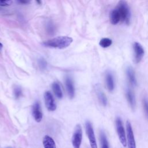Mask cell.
<instances>
[{
	"mask_svg": "<svg viewBox=\"0 0 148 148\" xmlns=\"http://www.w3.org/2000/svg\"><path fill=\"white\" fill-rule=\"evenodd\" d=\"M72 41V38L69 36H61L46 40L43 42V45L48 47L62 49L68 47Z\"/></svg>",
	"mask_w": 148,
	"mask_h": 148,
	"instance_id": "obj_1",
	"label": "cell"
},
{
	"mask_svg": "<svg viewBox=\"0 0 148 148\" xmlns=\"http://www.w3.org/2000/svg\"><path fill=\"white\" fill-rule=\"evenodd\" d=\"M120 14V21L128 23L130 20V11L129 7L124 0H120L116 9Z\"/></svg>",
	"mask_w": 148,
	"mask_h": 148,
	"instance_id": "obj_2",
	"label": "cell"
},
{
	"mask_svg": "<svg viewBox=\"0 0 148 148\" xmlns=\"http://www.w3.org/2000/svg\"><path fill=\"white\" fill-rule=\"evenodd\" d=\"M116 128L117 134L119 136V139L123 145V146L125 147L127 146V138L125 136V130L123 124L121 119L120 117H117L116 119Z\"/></svg>",
	"mask_w": 148,
	"mask_h": 148,
	"instance_id": "obj_3",
	"label": "cell"
},
{
	"mask_svg": "<svg viewBox=\"0 0 148 148\" xmlns=\"http://www.w3.org/2000/svg\"><path fill=\"white\" fill-rule=\"evenodd\" d=\"M82 140V129L80 124L76 125L72 137V143L73 148H80Z\"/></svg>",
	"mask_w": 148,
	"mask_h": 148,
	"instance_id": "obj_4",
	"label": "cell"
},
{
	"mask_svg": "<svg viewBox=\"0 0 148 148\" xmlns=\"http://www.w3.org/2000/svg\"><path fill=\"white\" fill-rule=\"evenodd\" d=\"M85 125H86V134H87V137L89 139L91 147V148H98L94 130H93L91 123L90 121H86Z\"/></svg>",
	"mask_w": 148,
	"mask_h": 148,
	"instance_id": "obj_5",
	"label": "cell"
},
{
	"mask_svg": "<svg viewBox=\"0 0 148 148\" xmlns=\"http://www.w3.org/2000/svg\"><path fill=\"white\" fill-rule=\"evenodd\" d=\"M126 130H127V144L128 148H136V143L135 138L132 128L131 124L130 121H127L126 123Z\"/></svg>",
	"mask_w": 148,
	"mask_h": 148,
	"instance_id": "obj_6",
	"label": "cell"
},
{
	"mask_svg": "<svg viewBox=\"0 0 148 148\" xmlns=\"http://www.w3.org/2000/svg\"><path fill=\"white\" fill-rule=\"evenodd\" d=\"M44 99L45 105L47 110L51 112L54 111L57 108V105L53 95L50 91H47L45 92Z\"/></svg>",
	"mask_w": 148,
	"mask_h": 148,
	"instance_id": "obj_7",
	"label": "cell"
},
{
	"mask_svg": "<svg viewBox=\"0 0 148 148\" xmlns=\"http://www.w3.org/2000/svg\"><path fill=\"white\" fill-rule=\"evenodd\" d=\"M134 51V61L136 63L139 62L144 55V49L141 45L138 42H135L133 46Z\"/></svg>",
	"mask_w": 148,
	"mask_h": 148,
	"instance_id": "obj_8",
	"label": "cell"
},
{
	"mask_svg": "<svg viewBox=\"0 0 148 148\" xmlns=\"http://www.w3.org/2000/svg\"><path fill=\"white\" fill-rule=\"evenodd\" d=\"M32 114L36 122L39 123L41 121L42 119L43 114L40 109V103L38 101L35 102V103L33 105V106L32 108Z\"/></svg>",
	"mask_w": 148,
	"mask_h": 148,
	"instance_id": "obj_9",
	"label": "cell"
},
{
	"mask_svg": "<svg viewBox=\"0 0 148 148\" xmlns=\"http://www.w3.org/2000/svg\"><path fill=\"white\" fill-rule=\"evenodd\" d=\"M65 86L69 98H73L75 95V88L73 82L69 76H67L65 79Z\"/></svg>",
	"mask_w": 148,
	"mask_h": 148,
	"instance_id": "obj_10",
	"label": "cell"
},
{
	"mask_svg": "<svg viewBox=\"0 0 148 148\" xmlns=\"http://www.w3.org/2000/svg\"><path fill=\"white\" fill-rule=\"evenodd\" d=\"M126 74L129 83L132 86H135L137 84V82L135 75L134 71L131 66H128L126 70Z\"/></svg>",
	"mask_w": 148,
	"mask_h": 148,
	"instance_id": "obj_11",
	"label": "cell"
},
{
	"mask_svg": "<svg viewBox=\"0 0 148 148\" xmlns=\"http://www.w3.org/2000/svg\"><path fill=\"white\" fill-rule=\"evenodd\" d=\"M105 82L108 90L110 91H112L114 88L115 85L113 76L112 74V73L109 72H108L106 73L105 76Z\"/></svg>",
	"mask_w": 148,
	"mask_h": 148,
	"instance_id": "obj_12",
	"label": "cell"
},
{
	"mask_svg": "<svg viewBox=\"0 0 148 148\" xmlns=\"http://www.w3.org/2000/svg\"><path fill=\"white\" fill-rule=\"evenodd\" d=\"M43 145L45 148H56V145L52 138L45 135L43 138Z\"/></svg>",
	"mask_w": 148,
	"mask_h": 148,
	"instance_id": "obj_13",
	"label": "cell"
},
{
	"mask_svg": "<svg viewBox=\"0 0 148 148\" xmlns=\"http://www.w3.org/2000/svg\"><path fill=\"white\" fill-rule=\"evenodd\" d=\"M125 96L130 105L132 108H134L135 106V97L133 91L130 88H127L125 91Z\"/></svg>",
	"mask_w": 148,
	"mask_h": 148,
	"instance_id": "obj_14",
	"label": "cell"
},
{
	"mask_svg": "<svg viewBox=\"0 0 148 148\" xmlns=\"http://www.w3.org/2000/svg\"><path fill=\"white\" fill-rule=\"evenodd\" d=\"M95 90H96V93H97L99 101L102 105L106 106L107 104V98L105 94L102 91L101 88L98 86H97Z\"/></svg>",
	"mask_w": 148,
	"mask_h": 148,
	"instance_id": "obj_15",
	"label": "cell"
},
{
	"mask_svg": "<svg viewBox=\"0 0 148 148\" xmlns=\"http://www.w3.org/2000/svg\"><path fill=\"white\" fill-rule=\"evenodd\" d=\"M120 21V17L117 10L116 9L113 10L110 13V23L112 24L115 25V24H117Z\"/></svg>",
	"mask_w": 148,
	"mask_h": 148,
	"instance_id": "obj_16",
	"label": "cell"
},
{
	"mask_svg": "<svg viewBox=\"0 0 148 148\" xmlns=\"http://www.w3.org/2000/svg\"><path fill=\"white\" fill-rule=\"evenodd\" d=\"M51 87H52V89H53L56 96L58 98L61 99L62 98L63 95H62V90H61L60 84L57 82H55L53 83Z\"/></svg>",
	"mask_w": 148,
	"mask_h": 148,
	"instance_id": "obj_17",
	"label": "cell"
},
{
	"mask_svg": "<svg viewBox=\"0 0 148 148\" xmlns=\"http://www.w3.org/2000/svg\"><path fill=\"white\" fill-rule=\"evenodd\" d=\"M100 140L101 144V148H109V144L106 138V136L104 132H101L100 133Z\"/></svg>",
	"mask_w": 148,
	"mask_h": 148,
	"instance_id": "obj_18",
	"label": "cell"
},
{
	"mask_svg": "<svg viewBox=\"0 0 148 148\" xmlns=\"http://www.w3.org/2000/svg\"><path fill=\"white\" fill-rule=\"evenodd\" d=\"M112 43V41L111 39L109 38H102L99 42V45L103 48H106L109 47Z\"/></svg>",
	"mask_w": 148,
	"mask_h": 148,
	"instance_id": "obj_19",
	"label": "cell"
},
{
	"mask_svg": "<svg viewBox=\"0 0 148 148\" xmlns=\"http://www.w3.org/2000/svg\"><path fill=\"white\" fill-rule=\"evenodd\" d=\"M143 106L145 115L148 119V98L145 97L143 99Z\"/></svg>",
	"mask_w": 148,
	"mask_h": 148,
	"instance_id": "obj_20",
	"label": "cell"
},
{
	"mask_svg": "<svg viewBox=\"0 0 148 148\" xmlns=\"http://www.w3.org/2000/svg\"><path fill=\"white\" fill-rule=\"evenodd\" d=\"M38 64L40 69H45L47 66V62L46 60L42 58H40L38 61Z\"/></svg>",
	"mask_w": 148,
	"mask_h": 148,
	"instance_id": "obj_21",
	"label": "cell"
},
{
	"mask_svg": "<svg viewBox=\"0 0 148 148\" xmlns=\"http://www.w3.org/2000/svg\"><path fill=\"white\" fill-rule=\"evenodd\" d=\"M14 95L16 99L19 98L22 95L21 89L19 87H16L14 89Z\"/></svg>",
	"mask_w": 148,
	"mask_h": 148,
	"instance_id": "obj_22",
	"label": "cell"
},
{
	"mask_svg": "<svg viewBox=\"0 0 148 148\" xmlns=\"http://www.w3.org/2000/svg\"><path fill=\"white\" fill-rule=\"evenodd\" d=\"M12 3V0H0V6H9Z\"/></svg>",
	"mask_w": 148,
	"mask_h": 148,
	"instance_id": "obj_23",
	"label": "cell"
},
{
	"mask_svg": "<svg viewBox=\"0 0 148 148\" xmlns=\"http://www.w3.org/2000/svg\"><path fill=\"white\" fill-rule=\"evenodd\" d=\"M20 3H23V4H27L30 2V1L31 0H18Z\"/></svg>",
	"mask_w": 148,
	"mask_h": 148,
	"instance_id": "obj_24",
	"label": "cell"
},
{
	"mask_svg": "<svg viewBox=\"0 0 148 148\" xmlns=\"http://www.w3.org/2000/svg\"><path fill=\"white\" fill-rule=\"evenodd\" d=\"M2 47H3V45H2V44L1 43H0V50L2 49Z\"/></svg>",
	"mask_w": 148,
	"mask_h": 148,
	"instance_id": "obj_25",
	"label": "cell"
},
{
	"mask_svg": "<svg viewBox=\"0 0 148 148\" xmlns=\"http://www.w3.org/2000/svg\"><path fill=\"white\" fill-rule=\"evenodd\" d=\"M7 148H12V147H7Z\"/></svg>",
	"mask_w": 148,
	"mask_h": 148,
	"instance_id": "obj_26",
	"label": "cell"
}]
</instances>
